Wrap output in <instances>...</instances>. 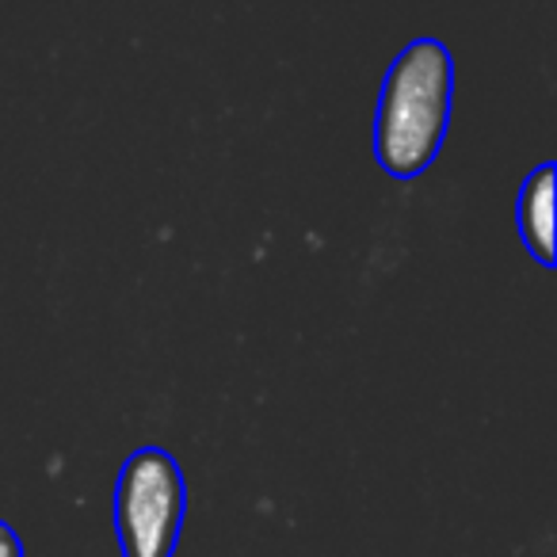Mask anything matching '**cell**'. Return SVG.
Listing matches in <instances>:
<instances>
[{
	"mask_svg": "<svg viewBox=\"0 0 557 557\" xmlns=\"http://www.w3.org/2000/svg\"><path fill=\"white\" fill-rule=\"evenodd\" d=\"M519 237H523L527 252L549 268L554 263V161L539 164L519 187V207H516Z\"/></svg>",
	"mask_w": 557,
	"mask_h": 557,
	"instance_id": "3",
	"label": "cell"
},
{
	"mask_svg": "<svg viewBox=\"0 0 557 557\" xmlns=\"http://www.w3.org/2000/svg\"><path fill=\"white\" fill-rule=\"evenodd\" d=\"M455 58L440 39H412L394 58L374 111V157L394 180L428 172L447 141Z\"/></svg>",
	"mask_w": 557,
	"mask_h": 557,
	"instance_id": "1",
	"label": "cell"
},
{
	"mask_svg": "<svg viewBox=\"0 0 557 557\" xmlns=\"http://www.w3.org/2000/svg\"><path fill=\"white\" fill-rule=\"evenodd\" d=\"M187 516V481L161 447H141L119 470L115 534L123 557H172Z\"/></svg>",
	"mask_w": 557,
	"mask_h": 557,
	"instance_id": "2",
	"label": "cell"
},
{
	"mask_svg": "<svg viewBox=\"0 0 557 557\" xmlns=\"http://www.w3.org/2000/svg\"><path fill=\"white\" fill-rule=\"evenodd\" d=\"M0 557H24V542L9 523H0Z\"/></svg>",
	"mask_w": 557,
	"mask_h": 557,
	"instance_id": "4",
	"label": "cell"
}]
</instances>
